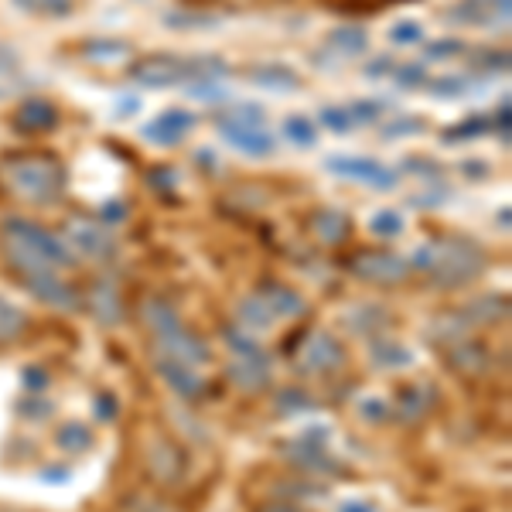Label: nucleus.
I'll use <instances>...</instances> for the list:
<instances>
[{"label": "nucleus", "mask_w": 512, "mask_h": 512, "mask_svg": "<svg viewBox=\"0 0 512 512\" xmlns=\"http://www.w3.org/2000/svg\"><path fill=\"white\" fill-rule=\"evenodd\" d=\"M14 127L21 130V134H45V130H55L59 127V110H55V103H48V99H24L18 106V113H14Z\"/></svg>", "instance_id": "nucleus-15"}, {"label": "nucleus", "mask_w": 512, "mask_h": 512, "mask_svg": "<svg viewBox=\"0 0 512 512\" xmlns=\"http://www.w3.org/2000/svg\"><path fill=\"white\" fill-rule=\"evenodd\" d=\"M338 512H379V509L369 499H349V502H342V506H338Z\"/></svg>", "instance_id": "nucleus-47"}, {"label": "nucleus", "mask_w": 512, "mask_h": 512, "mask_svg": "<svg viewBox=\"0 0 512 512\" xmlns=\"http://www.w3.org/2000/svg\"><path fill=\"white\" fill-rule=\"evenodd\" d=\"M246 79L256 82V86H263V89H280V93H287V89L301 86V76H297L291 65H277V62L256 65V69L246 72Z\"/></svg>", "instance_id": "nucleus-19"}, {"label": "nucleus", "mask_w": 512, "mask_h": 512, "mask_svg": "<svg viewBox=\"0 0 512 512\" xmlns=\"http://www.w3.org/2000/svg\"><path fill=\"white\" fill-rule=\"evenodd\" d=\"M229 379L246 393L263 390V386H270V359L267 355H263V359H236L233 366H229Z\"/></svg>", "instance_id": "nucleus-17"}, {"label": "nucleus", "mask_w": 512, "mask_h": 512, "mask_svg": "<svg viewBox=\"0 0 512 512\" xmlns=\"http://www.w3.org/2000/svg\"><path fill=\"white\" fill-rule=\"evenodd\" d=\"M434 407V386H407L400 390V400H396V417L403 424H414Z\"/></svg>", "instance_id": "nucleus-20"}, {"label": "nucleus", "mask_w": 512, "mask_h": 512, "mask_svg": "<svg viewBox=\"0 0 512 512\" xmlns=\"http://www.w3.org/2000/svg\"><path fill=\"white\" fill-rule=\"evenodd\" d=\"M14 69H18V55L7 45H0V76H7V72H14Z\"/></svg>", "instance_id": "nucleus-46"}, {"label": "nucleus", "mask_w": 512, "mask_h": 512, "mask_svg": "<svg viewBox=\"0 0 512 512\" xmlns=\"http://www.w3.org/2000/svg\"><path fill=\"white\" fill-rule=\"evenodd\" d=\"M216 130L226 137L229 147H236L246 158H270L277 151V140L263 130L260 106H239L236 113H226L216 120Z\"/></svg>", "instance_id": "nucleus-5"}, {"label": "nucleus", "mask_w": 512, "mask_h": 512, "mask_svg": "<svg viewBox=\"0 0 512 512\" xmlns=\"http://www.w3.org/2000/svg\"><path fill=\"white\" fill-rule=\"evenodd\" d=\"M482 130H485V117H472L465 127L448 130V137H475V134H482Z\"/></svg>", "instance_id": "nucleus-44"}, {"label": "nucleus", "mask_w": 512, "mask_h": 512, "mask_svg": "<svg viewBox=\"0 0 512 512\" xmlns=\"http://www.w3.org/2000/svg\"><path fill=\"white\" fill-rule=\"evenodd\" d=\"M24 14H41V18H65L72 11V0H14Z\"/></svg>", "instance_id": "nucleus-32"}, {"label": "nucleus", "mask_w": 512, "mask_h": 512, "mask_svg": "<svg viewBox=\"0 0 512 512\" xmlns=\"http://www.w3.org/2000/svg\"><path fill=\"white\" fill-rule=\"evenodd\" d=\"M431 89H434V96H461L468 89V79L465 76H444V79H434Z\"/></svg>", "instance_id": "nucleus-38"}, {"label": "nucleus", "mask_w": 512, "mask_h": 512, "mask_svg": "<svg viewBox=\"0 0 512 512\" xmlns=\"http://www.w3.org/2000/svg\"><path fill=\"white\" fill-rule=\"evenodd\" d=\"M82 52H86L89 59H96V62H110V59H123L130 48L123 45V41H117V38H96V41H89Z\"/></svg>", "instance_id": "nucleus-33"}, {"label": "nucleus", "mask_w": 512, "mask_h": 512, "mask_svg": "<svg viewBox=\"0 0 512 512\" xmlns=\"http://www.w3.org/2000/svg\"><path fill=\"white\" fill-rule=\"evenodd\" d=\"M24 328H28V315H24L18 304H11L7 297H0V342H14V338H21Z\"/></svg>", "instance_id": "nucleus-29"}, {"label": "nucleus", "mask_w": 512, "mask_h": 512, "mask_svg": "<svg viewBox=\"0 0 512 512\" xmlns=\"http://www.w3.org/2000/svg\"><path fill=\"white\" fill-rule=\"evenodd\" d=\"M151 472L161 478V482H178L181 472H185V454H181L175 444H158L151 451Z\"/></svg>", "instance_id": "nucleus-24"}, {"label": "nucleus", "mask_w": 512, "mask_h": 512, "mask_svg": "<svg viewBox=\"0 0 512 512\" xmlns=\"http://www.w3.org/2000/svg\"><path fill=\"white\" fill-rule=\"evenodd\" d=\"M311 229H315L318 239H325V243H345L349 239V216L338 209H318L315 216H311Z\"/></svg>", "instance_id": "nucleus-23"}, {"label": "nucleus", "mask_w": 512, "mask_h": 512, "mask_svg": "<svg viewBox=\"0 0 512 512\" xmlns=\"http://www.w3.org/2000/svg\"><path fill=\"white\" fill-rule=\"evenodd\" d=\"M393 72H396V79H400L403 86H417V82H424V79H427L424 65H417V62H410V65H400V69H393Z\"/></svg>", "instance_id": "nucleus-41"}, {"label": "nucleus", "mask_w": 512, "mask_h": 512, "mask_svg": "<svg viewBox=\"0 0 512 512\" xmlns=\"http://www.w3.org/2000/svg\"><path fill=\"white\" fill-rule=\"evenodd\" d=\"M373 65H376V69H369V76H386V72H393V65H396V62H390V59H376Z\"/></svg>", "instance_id": "nucleus-51"}, {"label": "nucleus", "mask_w": 512, "mask_h": 512, "mask_svg": "<svg viewBox=\"0 0 512 512\" xmlns=\"http://www.w3.org/2000/svg\"><path fill=\"white\" fill-rule=\"evenodd\" d=\"M192 127H195V113H188V110H164L151 123H144V127H140V137L151 140V144H161V147H175L188 134H192Z\"/></svg>", "instance_id": "nucleus-13"}, {"label": "nucleus", "mask_w": 512, "mask_h": 512, "mask_svg": "<svg viewBox=\"0 0 512 512\" xmlns=\"http://www.w3.org/2000/svg\"><path fill=\"white\" fill-rule=\"evenodd\" d=\"M209 59H171V55H151L130 65V79L140 82L147 89H164V86H181L188 79H216L226 69H205Z\"/></svg>", "instance_id": "nucleus-6"}, {"label": "nucleus", "mask_w": 512, "mask_h": 512, "mask_svg": "<svg viewBox=\"0 0 512 512\" xmlns=\"http://www.w3.org/2000/svg\"><path fill=\"white\" fill-rule=\"evenodd\" d=\"M192 96H195V99H205V103H216V99H226V93H222V89H219L212 79L195 82V86H192Z\"/></svg>", "instance_id": "nucleus-42"}, {"label": "nucleus", "mask_w": 512, "mask_h": 512, "mask_svg": "<svg viewBox=\"0 0 512 512\" xmlns=\"http://www.w3.org/2000/svg\"><path fill=\"white\" fill-rule=\"evenodd\" d=\"M369 229H373L376 236H383V239L400 236L403 233V216H400V212H393V209H383V212H376V216L369 219Z\"/></svg>", "instance_id": "nucleus-34"}, {"label": "nucleus", "mask_w": 512, "mask_h": 512, "mask_svg": "<svg viewBox=\"0 0 512 512\" xmlns=\"http://www.w3.org/2000/svg\"><path fill=\"white\" fill-rule=\"evenodd\" d=\"M226 345L239 359H263L267 355L260 349V342H256V335H250L246 328H226Z\"/></svg>", "instance_id": "nucleus-31"}, {"label": "nucleus", "mask_w": 512, "mask_h": 512, "mask_svg": "<svg viewBox=\"0 0 512 512\" xmlns=\"http://www.w3.org/2000/svg\"><path fill=\"white\" fill-rule=\"evenodd\" d=\"M103 216L106 219H127V205H103Z\"/></svg>", "instance_id": "nucleus-50"}, {"label": "nucleus", "mask_w": 512, "mask_h": 512, "mask_svg": "<svg viewBox=\"0 0 512 512\" xmlns=\"http://www.w3.org/2000/svg\"><path fill=\"white\" fill-rule=\"evenodd\" d=\"M379 113H383V103H352L349 106V120L352 123H373V120H379Z\"/></svg>", "instance_id": "nucleus-39"}, {"label": "nucleus", "mask_w": 512, "mask_h": 512, "mask_svg": "<svg viewBox=\"0 0 512 512\" xmlns=\"http://www.w3.org/2000/svg\"><path fill=\"white\" fill-rule=\"evenodd\" d=\"M263 512H301V509H297V506H284V502H270V506L263 509Z\"/></svg>", "instance_id": "nucleus-52"}, {"label": "nucleus", "mask_w": 512, "mask_h": 512, "mask_svg": "<svg viewBox=\"0 0 512 512\" xmlns=\"http://www.w3.org/2000/svg\"><path fill=\"white\" fill-rule=\"evenodd\" d=\"M239 321H243V328L250 335L256 332H267V328H274V315L267 311V304L260 301V294H250V297H243L239 301Z\"/></svg>", "instance_id": "nucleus-25"}, {"label": "nucleus", "mask_w": 512, "mask_h": 512, "mask_svg": "<svg viewBox=\"0 0 512 512\" xmlns=\"http://www.w3.org/2000/svg\"><path fill=\"white\" fill-rule=\"evenodd\" d=\"M448 362L458 373H468V376H478L489 369V349H485L482 342H472V338H465V342L451 345L448 349Z\"/></svg>", "instance_id": "nucleus-18"}, {"label": "nucleus", "mask_w": 512, "mask_h": 512, "mask_svg": "<svg viewBox=\"0 0 512 512\" xmlns=\"http://www.w3.org/2000/svg\"><path fill=\"white\" fill-rule=\"evenodd\" d=\"M21 280H24V287L35 294V301L48 304V308H59V311H76L79 308L76 287L65 284L55 270H28V274H21Z\"/></svg>", "instance_id": "nucleus-11"}, {"label": "nucleus", "mask_w": 512, "mask_h": 512, "mask_svg": "<svg viewBox=\"0 0 512 512\" xmlns=\"http://www.w3.org/2000/svg\"><path fill=\"white\" fill-rule=\"evenodd\" d=\"M4 236H7V260L18 274L28 270H59V267H76V253L62 243L55 233H48L45 226L21 216L4 219Z\"/></svg>", "instance_id": "nucleus-1"}, {"label": "nucleus", "mask_w": 512, "mask_h": 512, "mask_svg": "<svg viewBox=\"0 0 512 512\" xmlns=\"http://www.w3.org/2000/svg\"><path fill=\"white\" fill-rule=\"evenodd\" d=\"M55 444H59L62 451L69 454H82L93 448V431H89L82 420H69V424L59 427V434H55Z\"/></svg>", "instance_id": "nucleus-27"}, {"label": "nucleus", "mask_w": 512, "mask_h": 512, "mask_svg": "<svg viewBox=\"0 0 512 512\" xmlns=\"http://www.w3.org/2000/svg\"><path fill=\"white\" fill-rule=\"evenodd\" d=\"M144 321L151 325L161 352L171 355V359H181V362H188V366H198V362L212 359L209 345H205L198 335L188 332V325L178 318V311L171 308L164 297H151V301H144Z\"/></svg>", "instance_id": "nucleus-4"}, {"label": "nucleus", "mask_w": 512, "mask_h": 512, "mask_svg": "<svg viewBox=\"0 0 512 512\" xmlns=\"http://www.w3.org/2000/svg\"><path fill=\"white\" fill-rule=\"evenodd\" d=\"M512 0H458L444 11V21L461 28H509Z\"/></svg>", "instance_id": "nucleus-7"}, {"label": "nucleus", "mask_w": 512, "mask_h": 512, "mask_svg": "<svg viewBox=\"0 0 512 512\" xmlns=\"http://www.w3.org/2000/svg\"><path fill=\"white\" fill-rule=\"evenodd\" d=\"M390 38L396 41V45H414V41L424 38V31H420L417 21H400V24H393Z\"/></svg>", "instance_id": "nucleus-37"}, {"label": "nucleus", "mask_w": 512, "mask_h": 512, "mask_svg": "<svg viewBox=\"0 0 512 512\" xmlns=\"http://www.w3.org/2000/svg\"><path fill=\"white\" fill-rule=\"evenodd\" d=\"M164 24H171V28H181V24H192V28H212V24H219V18H205V14H188V18L164 14Z\"/></svg>", "instance_id": "nucleus-40"}, {"label": "nucleus", "mask_w": 512, "mask_h": 512, "mask_svg": "<svg viewBox=\"0 0 512 512\" xmlns=\"http://www.w3.org/2000/svg\"><path fill=\"white\" fill-rule=\"evenodd\" d=\"M342 366H345V349L328 332H315L301 345V355H297V373H308V376L335 373Z\"/></svg>", "instance_id": "nucleus-9"}, {"label": "nucleus", "mask_w": 512, "mask_h": 512, "mask_svg": "<svg viewBox=\"0 0 512 512\" xmlns=\"http://www.w3.org/2000/svg\"><path fill=\"white\" fill-rule=\"evenodd\" d=\"M256 294H260V301L267 304V311L274 318H301L304 311H308L304 297L297 291H291V287H284V284H263Z\"/></svg>", "instance_id": "nucleus-16"}, {"label": "nucleus", "mask_w": 512, "mask_h": 512, "mask_svg": "<svg viewBox=\"0 0 512 512\" xmlns=\"http://www.w3.org/2000/svg\"><path fill=\"white\" fill-rule=\"evenodd\" d=\"M280 134H284V140H291L294 147H315L318 144L315 120L301 117V113H291V117L284 120V127H280Z\"/></svg>", "instance_id": "nucleus-28"}, {"label": "nucleus", "mask_w": 512, "mask_h": 512, "mask_svg": "<svg viewBox=\"0 0 512 512\" xmlns=\"http://www.w3.org/2000/svg\"><path fill=\"white\" fill-rule=\"evenodd\" d=\"M410 267L431 274L441 287H461V284H472V280L482 277L485 253H482V246L472 243V239L444 236V239H431V243L420 246Z\"/></svg>", "instance_id": "nucleus-3"}, {"label": "nucleus", "mask_w": 512, "mask_h": 512, "mask_svg": "<svg viewBox=\"0 0 512 512\" xmlns=\"http://www.w3.org/2000/svg\"><path fill=\"white\" fill-rule=\"evenodd\" d=\"M465 45H458V41H437V45H431V55H458Z\"/></svg>", "instance_id": "nucleus-48"}, {"label": "nucleus", "mask_w": 512, "mask_h": 512, "mask_svg": "<svg viewBox=\"0 0 512 512\" xmlns=\"http://www.w3.org/2000/svg\"><path fill=\"white\" fill-rule=\"evenodd\" d=\"M328 171H335V175L349 181H359L366 188H376V192H390L396 185V171L373 158H328Z\"/></svg>", "instance_id": "nucleus-12"}, {"label": "nucleus", "mask_w": 512, "mask_h": 512, "mask_svg": "<svg viewBox=\"0 0 512 512\" xmlns=\"http://www.w3.org/2000/svg\"><path fill=\"white\" fill-rule=\"evenodd\" d=\"M96 414L99 420H113L117 417V403H113L110 396H96Z\"/></svg>", "instance_id": "nucleus-45"}, {"label": "nucleus", "mask_w": 512, "mask_h": 512, "mask_svg": "<svg viewBox=\"0 0 512 512\" xmlns=\"http://www.w3.org/2000/svg\"><path fill=\"white\" fill-rule=\"evenodd\" d=\"M424 130V123H420L417 117H403L400 123H393V127H383L386 137H400V134H420Z\"/></svg>", "instance_id": "nucleus-43"}, {"label": "nucleus", "mask_w": 512, "mask_h": 512, "mask_svg": "<svg viewBox=\"0 0 512 512\" xmlns=\"http://www.w3.org/2000/svg\"><path fill=\"white\" fill-rule=\"evenodd\" d=\"M89 308H93V315L103 321V325H120V321H123L120 294H117V287H113L110 280H99L96 291L89 294Z\"/></svg>", "instance_id": "nucleus-21"}, {"label": "nucleus", "mask_w": 512, "mask_h": 512, "mask_svg": "<svg viewBox=\"0 0 512 512\" xmlns=\"http://www.w3.org/2000/svg\"><path fill=\"white\" fill-rule=\"evenodd\" d=\"M373 366L379 369H403L410 366V349H403L400 342H393V338H376L373 342Z\"/></svg>", "instance_id": "nucleus-26"}, {"label": "nucleus", "mask_w": 512, "mask_h": 512, "mask_svg": "<svg viewBox=\"0 0 512 512\" xmlns=\"http://www.w3.org/2000/svg\"><path fill=\"white\" fill-rule=\"evenodd\" d=\"M502 318H506V297H499V294L478 297V301H472L461 311L465 325H499Z\"/></svg>", "instance_id": "nucleus-22"}, {"label": "nucleus", "mask_w": 512, "mask_h": 512, "mask_svg": "<svg viewBox=\"0 0 512 512\" xmlns=\"http://www.w3.org/2000/svg\"><path fill=\"white\" fill-rule=\"evenodd\" d=\"M349 270L366 284H403L410 277V263L396 253H359L352 256Z\"/></svg>", "instance_id": "nucleus-10"}, {"label": "nucleus", "mask_w": 512, "mask_h": 512, "mask_svg": "<svg viewBox=\"0 0 512 512\" xmlns=\"http://www.w3.org/2000/svg\"><path fill=\"white\" fill-rule=\"evenodd\" d=\"M321 123H325V127H332L335 134H349V130H352L349 110H338V106H325V110H321Z\"/></svg>", "instance_id": "nucleus-36"}, {"label": "nucleus", "mask_w": 512, "mask_h": 512, "mask_svg": "<svg viewBox=\"0 0 512 512\" xmlns=\"http://www.w3.org/2000/svg\"><path fill=\"white\" fill-rule=\"evenodd\" d=\"M154 366H158V376L171 386V393H178L181 400H198V396H202L205 383H202V376L188 366V362L171 359V355L161 352L158 359H154Z\"/></svg>", "instance_id": "nucleus-14"}, {"label": "nucleus", "mask_w": 512, "mask_h": 512, "mask_svg": "<svg viewBox=\"0 0 512 512\" xmlns=\"http://www.w3.org/2000/svg\"><path fill=\"white\" fill-rule=\"evenodd\" d=\"M328 45L345 55H359V52H366V31H362L359 24H342V28H335L332 35H328Z\"/></svg>", "instance_id": "nucleus-30"}, {"label": "nucleus", "mask_w": 512, "mask_h": 512, "mask_svg": "<svg viewBox=\"0 0 512 512\" xmlns=\"http://www.w3.org/2000/svg\"><path fill=\"white\" fill-rule=\"evenodd\" d=\"M0 178H4V185L11 188L14 195L31 205H52V202H59L65 192L62 161L41 151L7 154V158L0 161Z\"/></svg>", "instance_id": "nucleus-2"}, {"label": "nucleus", "mask_w": 512, "mask_h": 512, "mask_svg": "<svg viewBox=\"0 0 512 512\" xmlns=\"http://www.w3.org/2000/svg\"><path fill=\"white\" fill-rule=\"evenodd\" d=\"M65 236L76 246V253L89 256V260H110V256L117 253V239H113L110 226L89 222L86 216H72L65 222Z\"/></svg>", "instance_id": "nucleus-8"}, {"label": "nucleus", "mask_w": 512, "mask_h": 512, "mask_svg": "<svg viewBox=\"0 0 512 512\" xmlns=\"http://www.w3.org/2000/svg\"><path fill=\"white\" fill-rule=\"evenodd\" d=\"M359 414L369 420V424H383V420H390V403L379 400V396H366V400L359 403Z\"/></svg>", "instance_id": "nucleus-35"}, {"label": "nucleus", "mask_w": 512, "mask_h": 512, "mask_svg": "<svg viewBox=\"0 0 512 512\" xmlns=\"http://www.w3.org/2000/svg\"><path fill=\"white\" fill-rule=\"evenodd\" d=\"M24 383L31 386V393H41V386L48 383V376L45 373H35V369H28V373H24Z\"/></svg>", "instance_id": "nucleus-49"}]
</instances>
